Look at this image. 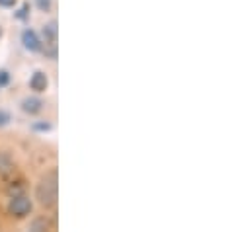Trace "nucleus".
<instances>
[{
	"label": "nucleus",
	"mask_w": 252,
	"mask_h": 232,
	"mask_svg": "<svg viewBox=\"0 0 252 232\" xmlns=\"http://www.w3.org/2000/svg\"><path fill=\"white\" fill-rule=\"evenodd\" d=\"M35 197L45 209H53L57 205V201H59V174H57V168L43 174V177L39 179V183L35 187Z\"/></svg>",
	"instance_id": "obj_1"
},
{
	"label": "nucleus",
	"mask_w": 252,
	"mask_h": 232,
	"mask_svg": "<svg viewBox=\"0 0 252 232\" xmlns=\"http://www.w3.org/2000/svg\"><path fill=\"white\" fill-rule=\"evenodd\" d=\"M33 211V203L28 195L24 193H18V195H12L10 201H8V213L16 219H26L30 213Z\"/></svg>",
	"instance_id": "obj_2"
},
{
	"label": "nucleus",
	"mask_w": 252,
	"mask_h": 232,
	"mask_svg": "<svg viewBox=\"0 0 252 232\" xmlns=\"http://www.w3.org/2000/svg\"><path fill=\"white\" fill-rule=\"evenodd\" d=\"M22 45H24V49H28L30 53H37V51H41L43 41L39 39V35H37L35 29L26 28V29L22 31Z\"/></svg>",
	"instance_id": "obj_3"
},
{
	"label": "nucleus",
	"mask_w": 252,
	"mask_h": 232,
	"mask_svg": "<svg viewBox=\"0 0 252 232\" xmlns=\"http://www.w3.org/2000/svg\"><path fill=\"white\" fill-rule=\"evenodd\" d=\"M30 88L33 90V92H45L47 88H49V78H47V74L43 72V70H35L32 76H30Z\"/></svg>",
	"instance_id": "obj_4"
},
{
	"label": "nucleus",
	"mask_w": 252,
	"mask_h": 232,
	"mask_svg": "<svg viewBox=\"0 0 252 232\" xmlns=\"http://www.w3.org/2000/svg\"><path fill=\"white\" fill-rule=\"evenodd\" d=\"M20 108H22L24 114H28V116H35V114H39V112L43 110V102H41L39 98H35V96H28V98L22 100Z\"/></svg>",
	"instance_id": "obj_5"
},
{
	"label": "nucleus",
	"mask_w": 252,
	"mask_h": 232,
	"mask_svg": "<svg viewBox=\"0 0 252 232\" xmlns=\"http://www.w3.org/2000/svg\"><path fill=\"white\" fill-rule=\"evenodd\" d=\"M41 33H43V39H45V43H57V35H59L57 20H51V22H47V24L43 26Z\"/></svg>",
	"instance_id": "obj_6"
},
{
	"label": "nucleus",
	"mask_w": 252,
	"mask_h": 232,
	"mask_svg": "<svg viewBox=\"0 0 252 232\" xmlns=\"http://www.w3.org/2000/svg\"><path fill=\"white\" fill-rule=\"evenodd\" d=\"M14 172V160L8 152L0 150V175H10Z\"/></svg>",
	"instance_id": "obj_7"
},
{
	"label": "nucleus",
	"mask_w": 252,
	"mask_h": 232,
	"mask_svg": "<svg viewBox=\"0 0 252 232\" xmlns=\"http://www.w3.org/2000/svg\"><path fill=\"white\" fill-rule=\"evenodd\" d=\"M49 229H51V223H49L45 217H39V219H35V221L30 223V231H33V232L49 231Z\"/></svg>",
	"instance_id": "obj_8"
},
{
	"label": "nucleus",
	"mask_w": 252,
	"mask_h": 232,
	"mask_svg": "<svg viewBox=\"0 0 252 232\" xmlns=\"http://www.w3.org/2000/svg\"><path fill=\"white\" fill-rule=\"evenodd\" d=\"M41 51L47 58L55 60L57 58V43H45V47H41Z\"/></svg>",
	"instance_id": "obj_9"
},
{
	"label": "nucleus",
	"mask_w": 252,
	"mask_h": 232,
	"mask_svg": "<svg viewBox=\"0 0 252 232\" xmlns=\"http://www.w3.org/2000/svg\"><path fill=\"white\" fill-rule=\"evenodd\" d=\"M14 16H16V20H28V18H30V4H28V2H24V4H22V8H20Z\"/></svg>",
	"instance_id": "obj_10"
},
{
	"label": "nucleus",
	"mask_w": 252,
	"mask_h": 232,
	"mask_svg": "<svg viewBox=\"0 0 252 232\" xmlns=\"http://www.w3.org/2000/svg\"><path fill=\"white\" fill-rule=\"evenodd\" d=\"M33 131H41V133H47V131H51L53 129V125L49 123V121H37V123H33V127H32Z\"/></svg>",
	"instance_id": "obj_11"
},
{
	"label": "nucleus",
	"mask_w": 252,
	"mask_h": 232,
	"mask_svg": "<svg viewBox=\"0 0 252 232\" xmlns=\"http://www.w3.org/2000/svg\"><path fill=\"white\" fill-rule=\"evenodd\" d=\"M35 4L41 12H49L53 8V0H35Z\"/></svg>",
	"instance_id": "obj_12"
},
{
	"label": "nucleus",
	"mask_w": 252,
	"mask_h": 232,
	"mask_svg": "<svg viewBox=\"0 0 252 232\" xmlns=\"http://www.w3.org/2000/svg\"><path fill=\"white\" fill-rule=\"evenodd\" d=\"M10 121H12L10 114H8L6 110H2V108H0V129H2V127H6Z\"/></svg>",
	"instance_id": "obj_13"
},
{
	"label": "nucleus",
	"mask_w": 252,
	"mask_h": 232,
	"mask_svg": "<svg viewBox=\"0 0 252 232\" xmlns=\"http://www.w3.org/2000/svg\"><path fill=\"white\" fill-rule=\"evenodd\" d=\"M8 82H10V72L4 70V68H0V88L8 86Z\"/></svg>",
	"instance_id": "obj_14"
},
{
	"label": "nucleus",
	"mask_w": 252,
	"mask_h": 232,
	"mask_svg": "<svg viewBox=\"0 0 252 232\" xmlns=\"http://www.w3.org/2000/svg\"><path fill=\"white\" fill-rule=\"evenodd\" d=\"M16 2H18V0H0V6H2V8H14Z\"/></svg>",
	"instance_id": "obj_15"
},
{
	"label": "nucleus",
	"mask_w": 252,
	"mask_h": 232,
	"mask_svg": "<svg viewBox=\"0 0 252 232\" xmlns=\"http://www.w3.org/2000/svg\"><path fill=\"white\" fill-rule=\"evenodd\" d=\"M0 37H2V26H0Z\"/></svg>",
	"instance_id": "obj_16"
}]
</instances>
